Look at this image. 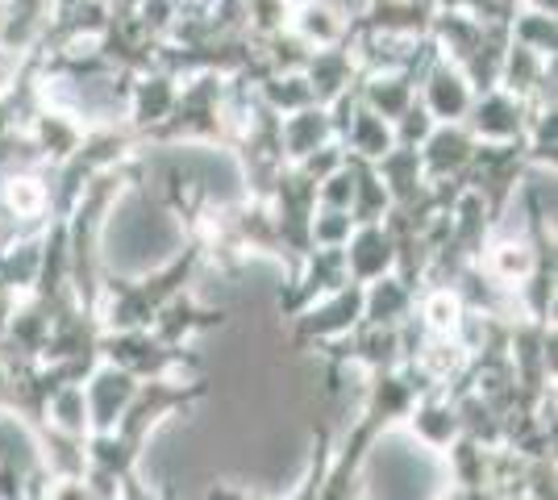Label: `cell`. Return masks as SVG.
<instances>
[{"instance_id":"1","label":"cell","mask_w":558,"mask_h":500,"mask_svg":"<svg viewBox=\"0 0 558 500\" xmlns=\"http://www.w3.org/2000/svg\"><path fill=\"white\" fill-rule=\"evenodd\" d=\"M471 100H475V88L463 75V68H454L450 59L434 54L425 84H421V109L442 125V121H463L471 113Z\"/></svg>"},{"instance_id":"2","label":"cell","mask_w":558,"mask_h":500,"mask_svg":"<svg viewBox=\"0 0 558 500\" xmlns=\"http://www.w3.org/2000/svg\"><path fill=\"white\" fill-rule=\"evenodd\" d=\"M288 34L308 50L342 47L350 34V9L342 0H296L288 17Z\"/></svg>"},{"instance_id":"3","label":"cell","mask_w":558,"mask_h":500,"mask_svg":"<svg viewBox=\"0 0 558 500\" xmlns=\"http://www.w3.org/2000/svg\"><path fill=\"white\" fill-rule=\"evenodd\" d=\"M347 138H350V150H354V155H363V159H375V163H379V159L396 146V130H392V121L379 118L375 109L363 105V109L350 118Z\"/></svg>"}]
</instances>
